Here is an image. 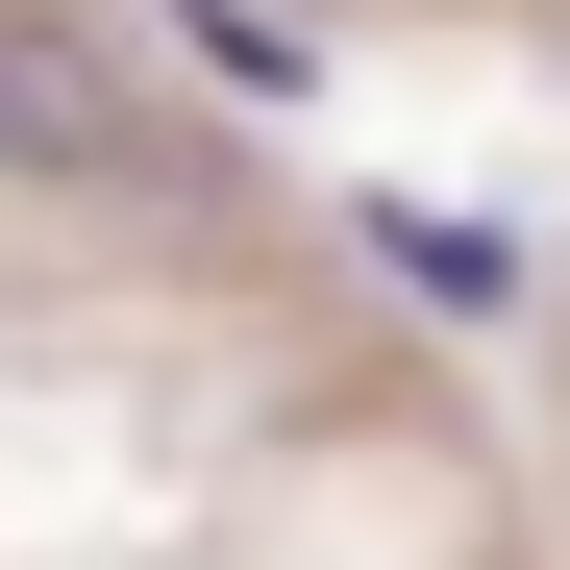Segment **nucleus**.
I'll return each mask as SVG.
<instances>
[{
	"label": "nucleus",
	"mask_w": 570,
	"mask_h": 570,
	"mask_svg": "<svg viewBox=\"0 0 570 570\" xmlns=\"http://www.w3.org/2000/svg\"><path fill=\"white\" fill-rule=\"evenodd\" d=\"M174 75H224L248 125H298L323 100V26H298V0H174Z\"/></svg>",
	"instance_id": "f03ea898"
},
{
	"label": "nucleus",
	"mask_w": 570,
	"mask_h": 570,
	"mask_svg": "<svg viewBox=\"0 0 570 570\" xmlns=\"http://www.w3.org/2000/svg\"><path fill=\"white\" fill-rule=\"evenodd\" d=\"M372 273H397V298H446V323H521V248L446 224V199H372Z\"/></svg>",
	"instance_id": "7ed1b4c3"
},
{
	"label": "nucleus",
	"mask_w": 570,
	"mask_h": 570,
	"mask_svg": "<svg viewBox=\"0 0 570 570\" xmlns=\"http://www.w3.org/2000/svg\"><path fill=\"white\" fill-rule=\"evenodd\" d=\"M0 149L26 174H149V125H125V75H100L75 0H0Z\"/></svg>",
	"instance_id": "f257e3e1"
}]
</instances>
